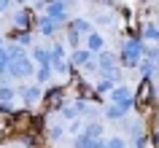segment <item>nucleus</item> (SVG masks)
Segmentation results:
<instances>
[{
    "instance_id": "obj_10",
    "label": "nucleus",
    "mask_w": 159,
    "mask_h": 148,
    "mask_svg": "<svg viewBox=\"0 0 159 148\" xmlns=\"http://www.w3.org/2000/svg\"><path fill=\"white\" fill-rule=\"evenodd\" d=\"M22 97H25L27 102H35V100L41 97V89H38V86H27V89L22 92Z\"/></svg>"
},
{
    "instance_id": "obj_3",
    "label": "nucleus",
    "mask_w": 159,
    "mask_h": 148,
    "mask_svg": "<svg viewBox=\"0 0 159 148\" xmlns=\"http://www.w3.org/2000/svg\"><path fill=\"white\" fill-rule=\"evenodd\" d=\"M138 57H140V43H138V41H129L124 46V51H121V62H124L127 67H129V65H138Z\"/></svg>"
},
{
    "instance_id": "obj_17",
    "label": "nucleus",
    "mask_w": 159,
    "mask_h": 148,
    "mask_svg": "<svg viewBox=\"0 0 159 148\" xmlns=\"http://www.w3.org/2000/svg\"><path fill=\"white\" fill-rule=\"evenodd\" d=\"M14 22H16L19 27H27V22H30V19H27V11H19V14H16V19H14Z\"/></svg>"
},
{
    "instance_id": "obj_8",
    "label": "nucleus",
    "mask_w": 159,
    "mask_h": 148,
    "mask_svg": "<svg viewBox=\"0 0 159 148\" xmlns=\"http://www.w3.org/2000/svg\"><path fill=\"white\" fill-rule=\"evenodd\" d=\"M33 57L38 59V62H41V67H51V62H49V51H46V49H41V46H35Z\"/></svg>"
},
{
    "instance_id": "obj_20",
    "label": "nucleus",
    "mask_w": 159,
    "mask_h": 148,
    "mask_svg": "<svg viewBox=\"0 0 159 148\" xmlns=\"http://www.w3.org/2000/svg\"><path fill=\"white\" fill-rule=\"evenodd\" d=\"M121 113H124V110H119V108H111V110H108V116H111V119H119Z\"/></svg>"
},
{
    "instance_id": "obj_22",
    "label": "nucleus",
    "mask_w": 159,
    "mask_h": 148,
    "mask_svg": "<svg viewBox=\"0 0 159 148\" xmlns=\"http://www.w3.org/2000/svg\"><path fill=\"white\" fill-rule=\"evenodd\" d=\"M8 6H11V0H0V11H6Z\"/></svg>"
},
{
    "instance_id": "obj_4",
    "label": "nucleus",
    "mask_w": 159,
    "mask_h": 148,
    "mask_svg": "<svg viewBox=\"0 0 159 148\" xmlns=\"http://www.w3.org/2000/svg\"><path fill=\"white\" fill-rule=\"evenodd\" d=\"M49 62H51V67H54V70H59V73H65V70H67V65H65V49H62V43H57V46L49 51Z\"/></svg>"
},
{
    "instance_id": "obj_14",
    "label": "nucleus",
    "mask_w": 159,
    "mask_h": 148,
    "mask_svg": "<svg viewBox=\"0 0 159 148\" xmlns=\"http://www.w3.org/2000/svg\"><path fill=\"white\" fill-rule=\"evenodd\" d=\"M6 67H8V54H6V49L0 46V73H6Z\"/></svg>"
},
{
    "instance_id": "obj_2",
    "label": "nucleus",
    "mask_w": 159,
    "mask_h": 148,
    "mask_svg": "<svg viewBox=\"0 0 159 148\" xmlns=\"http://www.w3.org/2000/svg\"><path fill=\"white\" fill-rule=\"evenodd\" d=\"M111 100L116 102L119 110H127V108L132 105V92L127 89V86H116V89H111Z\"/></svg>"
},
{
    "instance_id": "obj_15",
    "label": "nucleus",
    "mask_w": 159,
    "mask_h": 148,
    "mask_svg": "<svg viewBox=\"0 0 159 148\" xmlns=\"http://www.w3.org/2000/svg\"><path fill=\"white\" fill-rule=\"evenodd\" d=\"M0 100H3V102H8V100H14V89H8V86H3V89H0Z\"/></svg>"
},
{
    "instance_id": "obj_9",
    "label": "nucleus",
    "mask_w": 159,
    "mask_h": 148,
    "mask_svg": "<svg viewBox=\"0 0 159 148\" xmlns=\"http://www.w3.org/2000/svg\"><path fill=\"white\" fill-rule=\"evenodd\" d=\"M100 49H102V35L89 33V51H100Z\"/></svg>"
},
{
    "instance_id": "obj_12",
    "label": "nucleus",
    "mask_w": 159,
    "mask_h": 148,
    "mask_svg": "<svg viewBox=\"0 0 159 148\" xmlns=\"http://www.w3.org/2000/svg\"><path fill=\"white\" fill-rule=\"evenodd\" d=\"M38 25H41V30H43L46 35H51V33H54V22H51V19H41Z\"/></svg>"
},
{
    "instance_id": "obj_5",
    "label": "nucleus",
    "mask_w": 159,
    "mask_h": 148,
    "mask_svg": "<svg viewBox=\"0 0 159 148\" xmlns=\"http://www.w3.org/2000/svg\"><path fill=\"white\" fill-rule=\"evenodd\" d=\"M100 70L108 73L111 78H116V62H113V54H100Z\"/></svg>"
},
{
    "instance_id": "obj_21",
    "label": "nucleus",
    "mask_w": 159,
    "mask_h": 148,
    "mask_svg": "<svg viewBox=\"0 0 159 148\" xmlns=\"http://www.w3.org/2000/svg\"><path fill=\"white\" fill-rule=\"evenodd\" d=\"M92 148H108V146H105L102 140H94V143H92Z\"/></svg>"
},
{
    "instance_id": "obj_1",
    "label": "nucleus",
    "mask_w": 159,
    "mask_h": 148,
    "mask_svg": "<svg viewBox=\"0 0 159 148\" xmlns=\"http://www.w3.org/2000/svg\"><path fill=\"white\" fill-rule=\"evenodd\" d=\"M8 73L16 75V78H27V75H33V62L27 57H19V59H11L8 65Z\"/></svg>"
},
{
    "instance_id": "obj_7",
    "label": "nucleus",
    "mask_w": 159,
    "mask_h": 148,
    "mask_svg": "<svg viewBox=\"0 0 159 148\" xmlns=\"http://www.w3.org/2000/svg\"><path fill=\"white\" fill-rule=\"evenodd\" d=\"M89 59H92V51H89V49H75L73 51V62L78 67H81V65H89Z\"/></svg>"
},
{
    "instance_id": "obj_11",
    "label": "nucleus",
    "mask_w": 159,
    "mask_h": 148,
    "mask_svg": "<svg viewBox=\"0 0 159 148\" xmlns=\"http://www.w3.org/2000/svg\"><path fill=\"white\" fill-rule=\"evenodd\" d=\"M113 81H116V78H111V75H108V78H102V81L97 83V92H111V89H113Z\"/></svg>"
},
{
    "instance_id": "obj_16",
    "label": "nucleus",
    "mask_w": 159,
    "mask_h": 148,
    "mask_svg": "<svg viewBox=\"0 0 159 148\" xmlns=\"http://www.w3.org/2000/svg\"><path fill=\"white\" fill-rule=\"evenodd\" d=\"M146 38L148 41H159V27H146Z\"/></svg>"
},
{
    "instance_id": "obj_18",
    "label": "nucleus",
    "mask_w": 159,
    "mask_h": 148,
    "mask_svg": "<svg viewBox=\"0 0 159 148\" xmlns=\"http://www.w3.org/2000/svg\"><path fill=\"white\" fill-rule=\"evenodd\" d=\"M105 146H108V148H124V140H121V137H111Z\"/></svg>"
},
{
    "instance_id": "obj_6",
    "label": "nucleus",
    "mask_w": 159,
    "mask_h": 148,
    "mask_svg": "<svg viewBox=\"0 0 159 148\" xmlns=\"http://www.w3.org/2000/svg\"><path fill=\"white\" fill-rule=\"evenodd\" d=\"M49 19L51 22H62V19H65V3H62V0L49 6Z\"/></svg>"
},
{
    "instance_id": "obj_13",
    "label": "nucleus",
    "mask_w": 159,
    "mask_h": 148,
    "mask_svg": "<svg viewBox=\"0 0 159 148\" xmlns=\"http://www.w3.org/2000/svg\"><path fill=\"white\" fill-rule=\"evenodd\" d=\"M92 143H94V140L89 137L86 132H84V135H81V137H78V148H92Z\"/></svg>"
},
{
    "instance_id": "obj_19",
    "label": "nucleus",
    "mask_w": 159,
    "mask_h": 148,
    "mask_svg": "<svg viewBox=\"0 0 159 148\" xmlns=\"http://www.w3.org/2000/svg\"><path fill=\"white\" fill-rule=\"evenodd\" d=\"M49 73H51V67H41V73H38V81H46V78H49Z\"/></svg>"
}]
</instances>
